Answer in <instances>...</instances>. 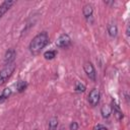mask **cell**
<instances>
[{
  "label": "cell",
  "instance_id": "obj_8",
  "mask_svg": "<svg viewBox=\"0 0 130 130\" xmlns=\"http://www.w3.org/2000/svg\"><path fill=\"white\" fill-rule=\"evenodd\" d=\"M111 108H112V112L114 113V116L116 117V119H117V120H122L123 117H124L123 112L121 111L120 107L117 105V103H116L115 101L112 102V106H111Z\"/></svg>",
  "mask_w": 130,
  "mask_h": 130
},
{
  "label": "cell",
  "instance_id": "obj_6",
  "mask_svg": "<svg viewBox=\"0 0 130 130\" xmlns=\"http://www.w3.org/2000/svg\"><path fill=\"white\" fill-rule=\"evenodd\" d=\"M15 57H16V51L14 49H8L4 55V64L5 66L6 65H9V64H13L14 63V60H15Z\"/></svg>",
  "mask_w": 130,
  "mask_h": 130
},
{
  "label": "cell",
  "instance_id": "obj_11",
  "mask_svg": "<svg viewBox=\"0 0 130 130\" xmlns=\"http://www.w3.org/2000/svg\"><path fill=\"white\" fill-rule=\"evenodd\" d=\"M11 93H12L11 88H9V87L4 88V89L2 90V92H1V94H0V104L4 103V102L11 95Z\"/></svg>",
  "mask_w": 130,
  "mask_h": 130
},
{
  "label": "cell",
  "instance_id": "obj_12",
  "mask_svg": "<svg viewBox=\"0 0 130 130\" xmlns=\"http://www.w3.org/2000/svg\"><path fill=\"white\" fill-rule=\"evenodd\" d=\"M107 30H108L109 36L112 37V38L116 37L117 34H118V27H117V25L114 24V23H110V24H108V26H107Z\"/></svg>",
  "mask_w": 130,
  "mask_h": 130
},
{
  "label": "cell",
  "instance_id": "obj_14",
  "mask_svg": "<svg viewBox=\"0 0 130 130\" xmlns=\"http://www.w3.org/2000/svg\"><path fill=\"white\" fill-rule=\"evenodd\" d=\"M26 87H27L26 81H24V80H19V81H17V83H16V89H17L18 92L24 91V90L26 89Z\"/></svg>",
  "mask_w": 130,
  "mask_h": 130
},
{
  "label": "cell",
  "instance_id": "obj_13",
  "mask_svg": "<svg viewBox=\"0 0 130 130\" xmlns=\"http://www.w3.org/2000/svg\"><path fill=\"white\" fill-rule=\"evenodd\" d=\"M57 127H58V119H57V117L53 116L49 119V129L50 130H56Z\"/></svg>",
  "mask_w": 130,
  "mask_h": 130
},
{
  "label": "cell",
  "instance_id": "obj_20",
  "mask_svg": "<svg viewBox=\"0 0 130 130\" xmlns=\"http://www.w3.org/2000/svg\"><path fill=\"white\" fill-rule=\"evenodd\" d=\"M126 35L129 36V26H127V29H126Z\"/></svg>",
  "mask_w": 130,
  "mask_h": 130
},
{
  "label": "cell",
  "instance_id": "obj_10",
  "mask_svg": "<svg viewBox=\"0 0 130 130\" xmlns=\"http://www.w3.org/2000/svg\"><path fill=\"white\" fill-rule=\"evenodd\" d=\"M101 114L104 119H108L112 114V108L110 105H104L101 108Z\"/></svg>",
  "mask_w": 130,
  "mask_h": 130
},
{
  "label": "cell",
  "instance_id": "obj_2",
  "mask_svg": "<svg viewBox=\"0 0 130 130\" xmlns=\"http://www.w3.org/2000/svg\"><path fill=\"white\" fill-rule=\"evenodd\" d=\"M15 69V64H9V65H6L1 71H0V86L3 85L12 75L13 71Z\"/></svg>",
  "mask_w": 130,
  "mask_h": 130
},
{
  "label": "cell",
  "instance_id": "obj_18",
  "mask_svg": "<svg viewBox=\"0 0 130 130\" xmlns=\"http://www.w3.org/2000/svg\"><path fill=\"white\" fill-rule=\"evenodd\" d=\"M93 130H108V129H107V127H105L104 125H102V124H98V125L93 128Z\"/></svg>",
  "mask_w": 130,
  "mask_h": 130
},
{
  "label": "cell",
  "instance_id": "obj_19",
  "mask_svg": "<svg viewBox=\"0 0 130 130\" xmlns=\"http://www.w3.org/2000/svg\"><path fill=\"white\" fill-rule=\"evenodd\" d=\"M105 3H106V4H109V5H110V4H113V3H114V1H111V2H109V1H105Z\"/></svg>",
  "mask_w": 130,
  "mask_h": 130
},
{
  "label": "cell",
  "instance_id": "obj_3",
  "mask_svg": "<svg viewBox=\"0 0 130 130\" xmlns=\"http://www.w3.org/2000/svg\"><path fill=\"white\" fill-rule=\"evenodd\" d=\"M71 45V38L67 34L60 35L56 40V46L61 49H66Z\"/></svg>",
  "mask_w": 130,
  "mask_h": 130
},
{
  "label": "cell",
  "instance_id": "obj_9",
  "mask_svg": "<svg viewBox=\"0 0 130 130\" xmlns=\"http://www.w3.org/2000/svg\"><path fill=\"white\" fill-rule=\"evenodd\" d=\"M92 13H93V8H92V6L90 4H86V5L83 6V8H82V14H83V16L86 19L90 18L92 16Z\"/></svg>",
  "mask_w": 130,
  "mask_h": 130
},
{
  "label": "cell",
  "instance_id": "obj_15",
  "mask_svg": "<svg viewBox=\"0 0 130 130\" xmlns=\"http://www.w3.org/2000/svg\"><path fill=\"white\" fill-rule=\"evenodd\" d=\"M56 55H57V52H56L55 50H49V51H46V52L44 53V57H45V59H47V60H52V59H54V58L56 57Z\"/></svg>",
  "mask_w": 130,
  "mask_h": 130
},
{
  "label": "cell",
  "instance_id": "obj_1",
  "mask_svg": "<svg viewBox=\"0 0 130 130\" xmlns=\"http://www.w3.org/2000/svg\"><path fill=\"white\" fill-rule=\"evenodd\" d=\"M49 44V36L46 31H42L38 34L29 43L28 49L31 54L37 55L39 54L47 45Z\"/></svg>",
  "mask_w": 130,
  "mask_h": 130
},
{
  "label": "cell",
  "instance_id": "obj_5",
  "mask_svg": "<svg viewBox=\"0 0 130 130\" xmlns=\"http://www.w3.org/2000/svg\"><path fill=\"white\" fill-rule=\"evenodd\" d=\"M83 69H84V72L86 73L87 77L91 81H95V79H96V73H95V69H94L93 65L90 62H85L84 65H83Z\"/></svg>",
  "mask_w": 130,
  "mask_h": 130
},
{
  "label": "cell",
  "instance_id": "obj_16",
  "mask_svg": "<svg viewBox=\"0 0 130 130\" xmlns=\"http://www.w3.org/2000/svg\"><path fill=\"white\" fill-rule=\"evenodd\" d=\"M85 90V85L80 81H76L75 83V91L76 92H83Z\"/></svg>",
  "mask_w": 130,
  "mask_h": 130
},
{
  "label": "cell",
  "instance_id": "obj_17",
  "mask_svg": "<svg viewBox=\"0 0 130 130\" xmlns=\"http://www.w3.org/2000/svg\"><path fill=\"white\" fill-rule=\"evenodd\" d=\"M69 128H70V130H77L78 129V124L76 122H71L70 125H69Z\"/></svg>",
  "mask_w": 130,
  "mask_h": 130
},
{
  "label": "cell",
  "instance_id": "obj_4",
  "mask_svg": "<svg viewBox=\"0 0 130 130\" xmlns=\"http://www.w3.org/2000/svg\"><path fill=\"white\" fill-rule=\"evenodd\" d=\"M100 99H101V92L98 88H92L88 94V103L90 106L92 107H95L98 106L99 102H100Z\"/></svg>",
  "mask_w": 130,
  "mask_h": 130
},
{
  "label": "cell",
  "instance_id": "obj_7",
  "mask_svg": "<svg viewBox=\"0 0 130 130\" xmlns=\"http://www.w3.org/2000/svg\"><path fill=\"white\" fill-rule=\"evenodd\" d=\"M15 4V1H12V0H5L3 1L1 4H0V18L11 8L12 5Z\"/></svg>",
  "mask_w": 130,
  "mask_h": 130
}]
</instances>
